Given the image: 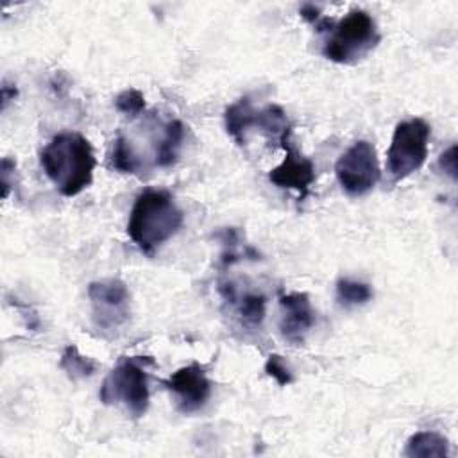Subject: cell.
<instances>
[{
  "label": "cell",
  "mask_w": 458,
  "mask_h": 458,
  "mask_svg": "<svg viewBox=\"0 0 458 458\" xmlns=\"http://www.w3.org/2000/svg\"><path fill=\"white\" fill-rule=\"evenodd\" d=\"M45 175L64 197H75L93 182L97 159L88 138L79 132L55 134L39 152Z\"/></svg>",
  "instance_id": "obj_1"
},
{
  "label": "cell",
  "mask_w": 458,
  "mask_h": 458,
  "mask_svg": "<svg viewBox=\"0 0 458 458\" xmlns=\"http://www.w3.org/2000/svg\"><path fill=\"white\" fill-rule=\"evenodd\" d=\"M184 213L165 190L141 191L129 213L127 234L140 252L154 256L182 225Z\"/></svg>",
  "instance_id": "obj_2"
},
{
  "label": "cell",
  "mask_w": 458,
  "mask_h": 458,
  "mask_svg": "<svg viewBox=\"0 0 458 458\" xmlns=\"http://www.w3.org/2000/svg\"><path fill=\"white\" fill-rule=\"evenodd\" d=\"M315 27L318 32L326 34L322 55L336 64H356L367 57L381 39L376 20L363 9H352L338 21L322 18Z\"/></svg>",
  "instance_id": "obj_3"
},
{
  "label": "cell",
  "mask_w": 458,
  "mask_h": 458,
  "mask_svg": "<svg viewBox=\"0 0 458 458\" xmlns=\"http://www.w3.org/2000/svg\"><path fill=\"white\" fill-rule=\"evenodd\" d=\"M98 397L104 404H122L134 419L147 413L150 403L148 374L140 356L122 358L106 376Z\"/></svg>",
  "instance_id": "obj_4"
},
{
  "label": "cell",
  "mask_w": 458,
  "mask_h": 458,
  "mask_svg": "<svg viewBox=\"0 0 458 458\" xmlns=\"http://www.w3.org/2000/svg\"><path fill=\"white\" fill-rule=\"evenodd\" d=\"M429 134L431 129L422 118H410L395 125L386 150V170L394 181L406 179L420 170L428 157Z\"/></svg>",
  "instance_id": "obj_5"
},
{
  "label": "cell",
  "mask_w": 458,
  "mask_h": 458,
  "mask_svg": "<svg viewBox=\"0 0 458 458\" xmlns=\"http://www.w3.org/2000/svg\"><path fill=\"white\" fill-rule=\"evenodd\" d=\"M91 322L102 336H114L131 320V293L122 279L109 277L88 286Z\"/></svg>",
  "instance_id": "obj_6"
},
{
  "label": "cell",
  "mask_w": 458,
  "mask_h": 458,
  "mask_svg": "<svg viewBox=\"0 0 458 458\" xmlns=\"http://www.w3.org/2000/svg\"><path fill=\"white\" fill-rule=\"evenodd\" d=\"M335 175L340 188L351 197L369 193L381 177L379 159L374 145L367 140L354 141L336 161Z\"/></svg>",
  "instance_id": "obj_7"
},
{
  "label": "cell",
  "mask_w": 458,
  "mask_h": 458,
  "mask_svg": "<svg viewBox=\"0 0 458 458\" xmlns=\"http://www.w3.org/2000/svg\"><path fill=\"white\" fill-rule=\"evenodd\" d=\"M277 141L284 150V157L268 172V181L277 188L295 190L299 199L304 200L315 182V165L292 145V131H286Z\"/></svg>",
  "instance_id": "obj_8"
},
{
  "label": "cell",
  "mask_w": 458,
  "mask_h": 458,
  "mask_svg": "<svg viewBox=\"0 0 458 458\" xmlns=\"http://www.w3.org/2000/svg\"><path fill=\"white\" fill-rule=\"evenodd\" d=\"M163 385L174 395L177 410L184 415L202 410L211 395V381L199 363L177 369Z\"/></svg>",
  "instance_id": "obj_9"
},
{
  "label": "cell",
  "mask_w": 458,
  "mask_h": 458,
  "mask_svg": "<svg viewBox=\"0 0 458 458\" xmlns=\"http://www.w3.org/2000/svg\"><path fill=\"white\" fill-rule=\"evenodd\" d=\"M315 324V311L308 293L290 292L279 297V331L292 345H302Z\"/></svg>",
  "instance_id": "obj_10"
},
{
  "label": "cell",
  "mask_w": 458,
  "mask_h": 458,
  "mask_svg": "<svg viewBox=\"0 0 458 458\" xmlns=\"http://www.w3.org/2000/svg\"><path fill=\"white\" fill-rule=\"evenodd\" d=\"M258 109L252 106L249 97H242L236 102L229 104L224 111V125L227 134L238 143H245V134L250 127H254Z\"/></svg>",
  "instance_id": "obj_11"
},
{
  "label": "cell",
  "mask_w": 458,
  "mask_h": 458,
  "mask_svg": "<svg viewBox=\"0 0 458 458\" xmlns=\"http://www.w3.org/2000/svg\"><path fill=\"white\" fill-rule=\"evenodd\" d=\"M184 132L186 127L181 120H170L165 123L161 140L156 145V165L159 168H168L175 165L182 148Z\"/></svg>",
  "instance_id": "obj_12"
},
{
  "label": "cell",
  "mask_w": 458,
  "mask_h": 458,
  "mask_svg": "<svg viewBox=\"0 0 458 458\" xmlns=\"http://www.w3.org/2000/svg\"><path fill=\"white\" fill-rule=\"evenodd\" d=\"M404 454L408 458H445L449 442L437 431H417L406 440Z\"/></svg>",
  "instance_id": "obj_13"
},
{
  "label": "cell",
  "mask_w": 458,
  "mask_h": 458,
  "mask_svg": "<svg viewBox=\"0 0 458 458\" xmlns=\"http://www.w3.org/2000/svg\"><path fill=\"white\" fill-rule=\"evenodd\" d=\"M59 367L72 381L89 377L97 370V363L89 356H84L77 349V345H72V344L63 349L61 358H59Z\"/></svg>",
  "instance_id": "obj_14"
},
{
  "label": "cell",
  "mask_w": 458,
  "mask_h": 458,
  "mask_svg": "<svg viewBox=\"0 0 458 458\" xmlns=\"http://www.w3.org/2000/svg\"><path fill=\"white\" fill-rule=\"evenodd\" d=\"M254 127L263 131L267 136H274L276 140H279L286 131H292L284 109L277 104H268L263 109H258Z\"/></svg>",
  "instance_id": "obj_15"
},
{
  "label": "cell",
  "mask_w": 458,
  "mask_h": 458,
  "mask_svg": "<svg viewBox=\"0 0 458 458\" xmlns=\"http://www.w3.org/2000/svg\"><path fill=\"white\" fill-rule=\"evenodd\" d=\"M370 284L349 277H340L336 281V301L344 308L363 306L372 299Z\"/></svg>",
  "instance_id": "obj_16"
},
{
  "label": "cell",
  "mask_w": 458,
  "mask_h": 458,
  "mask_svg": "<svg viewBox=\"0 0 458 458\" xmlns=\"http://www.w3.org/2000/svg\"><path fill=\"white\" fill-rule=\"evenodd\" d=\"M233 302L236 304L238 317L243 326L252 329L261 326L267 311V297L263 293H243L240 299L236 295Z\"/></svg>",
  "instance_id": "obj_17"
},
{
  "label": "cell",
  "mask_w": 458,
  "mask_h": 458,
  "mask_svg": "<svg viewBox=\"0 0 458 458\" xmlns=\"http://www.w3.org/2000/svg\"><path fill=\"white\" fill-rule=\"evenodd\" d=\"M111 165L122 174H138L141 170L140 156L136 154L132 143L125 136H118L113 143Z\"/></svg>",
  "instance_id": "obj_18"
},
{
  "label": "cell",
  "mask_w": 458,
  "mask_h": 458,
  "mask_svg": "<svg viewBox=\"0 0 458 458\" xmlns=\"http://www.w3.org/2000/svg\"><path fill=\"white\" fill-rule=\"evenodd\" d=\"M114 107L127 116H138L145 109V97L140 89H134V88L123 89L122 93L116 95Z\"/></svg>",
  "instance_id": "obj_19"
},
{
  "label": "cell",
  "mask_w": 458,
  "mask_h": 458,
  "mask_svg": "<svg viewBox=\"0 0 458 458\" xmlns=\"http://www.w3.org/2000/svg\"><path fill=\"white\" fill-rule=\"evenodd\" d=\"M265 372L279 385V386H288L293 381V374L283 356L279 354H270L265 361Z\"/></svg>",
  "instance_id": "obj_20"
},
{
  "label": "cell",
  "mask_w": 458,
  "mask_h": 458,
  "mask_svg": "<svg viewBox=\"0 0 458 458\" xmlns=\"http://www.w3.org/2000/svg\"><path fill=\"white\" fill-rule=\"evenodd\" d=\"M438 168L449 175L453 181L456 179V145L453 143L447 150H444L438 157Z\"/></svg>",
  "instance_id": "obj_21"
},
{
  "label": "cell",
  "mask_w": 458,
  "mask_h": 458,
  "mask_svg": "<svg viewBox=\"0 0 458 458\" xmlns=\"http://www.w3.org/2000/svg\"><path fill=\"white\" fill-rule=\"evenodd\" d=\"M16 172V161H13L11 157H4L2 165H0V175H2V195L4 199H7L9 190H11V174Z\"/></svg>",
  "instance_id": "obj_22"
},
{
  "label": "cell",
  "mask_w": 458,
  "mask_h": 458,
  "mask_svg": "<svg viewBox=\"0 0 458 458\" xmlns=\"http://www.w3.org/2000/svg\"><path fill=\"white\" fill-rule=\"evenodd\" d=\"M299 14L310 21V23H317L320 20V9L315 5V4H304L301 9H299Z\"/></svg>",
  "instance_id": "obj_23"
},
{
  "label": "cell",
  "mask_w": 458,
  "mask_h": 458,
  "mask_svg": "<svg viewBox=\"0 0 458 458\" xmlns=\"http://www.w3.org/2000/svg\"><path fill=\"white\" fill-rule=\"evenodd\" d=\"M16 95H18L16 86H11V84L4 82V86H2V111L7 107V104H9L11 100H14Z\"/></svg>",
  "instance_id": "obj_24"
}]
</instances>
